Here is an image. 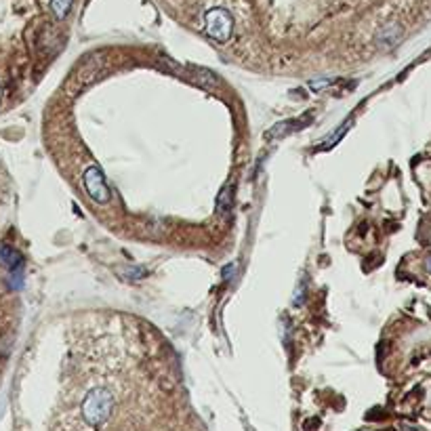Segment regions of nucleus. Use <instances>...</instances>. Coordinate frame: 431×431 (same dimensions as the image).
Returning a JSON list of instances; mask_svg holds the SVG:
<instances>
[{
  "mask_svg": "<svg viewBox=\"0 0 431 431\" xmlns=\"http://www.w3.org/2000/svg\"><path fill=\"white\" fill-rule=\"evenodd\" d=\"M114 410V396L105 387L91 389L83 400V419L91 427H101L108 423Z\"/></svg>",
  "mask_w": 431,
  "mask_h": 431,
  "instance_id": "1",
  "label": "nucleus"
},
{
  "mask_svg": "<svg viewBox=\"0 0 431 431\" xmlns=\"http://www.w3.org/2000/svg\"><path fill=\"white\" fill-rule=\"evenodd\" d=\"M234 30V19L228 9L214 7L204 15V32L217 42H228Z\"/></svg>",
  "mask_w": 431,
  "mask_h": 431,
  "instance_id": "2",
  "label": "nucleus"
},
{
  "mask_svg": "<svg viewBox=\"0 0 431 431\" xmlns=\"http://www.w3.org/2000/svg\"><path fill=\"white\" fill-rule=\"evenodd\" d=\"M108 69V61L103 55H93L87 63H83L76 71L74 76V85L76 89H83V87H89L93 85L95 81H99Z\"/></svg>",
  "mask_w": 431,
  "mask_h": 431,
  "instance_id": "3",
  "label": "nucleus"
},
{
  "mask_svg": "<svg viewBox=\"0 0 431 431\" xmlns=\"http://www.w3.org/2000/svg\"><path fill=\"white\" fill-rule=\"evenodd\" d=\"M83 181H85V187L89 192V196L99 202V204H105L110 202V187L105 183V177L103 173L99 171V167H89L83 175Z\"/></svg>",
  "mask_w": 431,
  "mask_h": 431,
  "instance_id": "4",
  "label": "nucleus"
},
{
  "mask_svg": "<svg viewBox=\"0 0 431 431\" xmlns=\"http://www.w3.org/2000/svg\"><path fill=\"white\" fill-rule=\"evenodd\" d=\"M312 122V116H307V118H299V120H284V122H278L271 130H269V139H276V137H282V135H289V133H293V130H301L303 126H307Z\"/></svg>",
  "mask_w": 431,
  "mask_h": 431,
  "instance_id": "5",
  "label": "nucleus"
},
{
  "mask_svg": "<svg viewBox=\"0 0 431 431\" xmlns=\"http://www.w3.org/2000/svg\"><path fill=\"white\" fill-rule=\"evenodd\" d=\"M232 196H234L232 185H226V187L219 192V196H217V214H219V217H221L223 221H228V219H230V214H232V206H234Z\"/></svg>",
  "mask_w": 431,
  "mask_h": 431,
  "instance_id": "6",
  "label": "nucleus"
},
{
  "mask_svg": "<svg viewBox=\"0 0 431 431\" xmlns=\"http://www.w3.org/2000/svg\"><path fill=\"white\" fill-rule=\"evenodd\" d=\"M192 71L196 74V78H198L200 85H206V87H217L219 85V78L214 76L212 71L204 69V67H192Z\"/></svg>",
  "mask_w": 431,
  "mask_h": 431,
  "instance_id": "7",
  "label": "nucleus"
},
{
  "mask_svg": "<svg viewBox=\"0 0 431 431\" xmlns=\"http://www.w3.org/2000/svg\"><path fill=\"white\" fill-rule=\"evenodd\" d=\"M71 5H74V0H51V11L57 19H63L69 13Z\"/></svg>",
  "mask_w": 431,
  "mask_h": 431,
  "instance_id": "8",
  "label": "nucleus"
},
{
  "mask_svg": "<svg viewBox=\"0 0 431 431\" xmlns=\"http://www.w3.org/2000/svg\"><path fill=\"white\" fill-rule=\"evenodd\" d=\"M0 257H3V259L7 261V265H9L11 269H19V267H22V257H19V253H15V251L9 248V246H3V248H0Z\"/></svg>",
  "mask_w": 431,
  "mask_h": 431,
  "instance_id": "9",
  "label": "nucleus"
},
{
  "mask_svg": "<svg viewBox=\"0 0 431 431\" xmlns=\"http://www.w3.org/2000/svg\"><path fill=\"white\" fill-rule=\"evenodd\" d=\"M234 273H236V263H230V265L223 269V278H226V280H230Z\"/></svg>",
  "mask_w": 431,
  "mask_h": 431,
  "instance_id": "10",
  "label": "nucleus"
},
{
  "mask_svg": "<svg viewBox=\"0 0 431 431\" xmlns=\"http://www.w3.org/2000/svg\"><path fill=\"white\" fill-rule=\"evenodd\" d=\"M402 431H419V429H416V427H410V425H404Z\"/></svg>",
  "mask_w": 431,
  "mask_h": 431,
  "instance_id": "11",
  "label": "nucleus"
},
{
  "mask_svg": "<svg viewBox=\"0 0 431 431\" xmlns=\"http://www.w3.org/2000/svg\"><path fill=\"white\" fill-rule=\"evenodd\" d=\"M427 269L431 271V257H427Z\"/></svg>",
  "mask_w": 431,
  "mask_h": 431,
  "instance_id": "12",
  "label": "nucleus"
},
{
  "mask_svg": "<svg viewBox=\"0 0 431 431\" xmlns=\"http://www.w3.org/2000/svg\"><path fill=\"white\" fill-rule=\"evenodd\" d=\"M0 101H3V89H0Z\"/></svg>",
  "mask_w": 431,
  "mask_h": 431,
  "instance_id": "13",
  "label": "nucleus"
}]
</instances>
